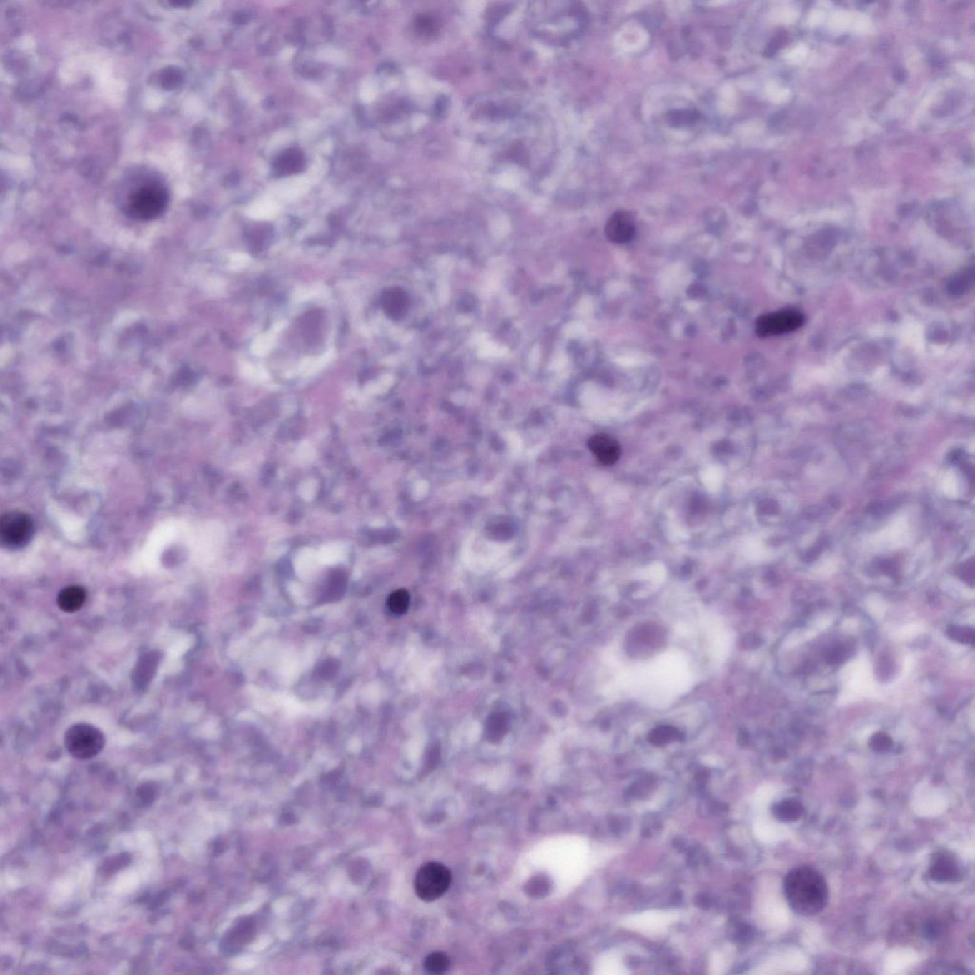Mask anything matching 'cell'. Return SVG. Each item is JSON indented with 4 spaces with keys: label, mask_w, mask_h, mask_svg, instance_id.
<instances>
[{
    "label": "cell",
    "mask_w": 975,
    "mask_h": 975,
    "mask_svg": "<svg viewBox=\"0 0 975 975\" xmlns=\"http://www.w3.org/2000/svg\"><path fill=\"white\" fill-rule=\"evenodd\" d=\"M449 959L442 953L430 954L425 960V969L429 973L440 974L449 968Z\"/></svg>",
    "instance_id": "e0dca14e"
},
{
    "label": "cell",
    "mask_w": 975,
    "mask_h": 975,
    "mask_svg": "<svg viewBox=\"0 0 975 975\" xmlns=\"http://www.w3.org/2000/svg\"><path fill=\"white\" fill-rule=\"evenodd\" d=\"M846 653H847V652H846L845 647L839 645V646L833 647V649L828 650L827 655H826V660H827L828 664L842 663V662L845 660Z\"/></svg>",
    "instance_id": "44dd1931"
},
{
    "label": "cell",
    "mask_w": 975,
    "mask_h": 975,
    "mask_svg": "<svg viewBox=\"0 0 975 975\" xmlns=\"http://www.w3.org/2000/svg\"><path fill=\"white\" fill-rule=\"evenodd\" d=\"M588 446L599 462L610 466L621 457L620 444L607 435H595L590 438Z\"/></svg>",
    "instance_id": "9c48e42d"
},
{
    "label": "cell",
    "mask_w": 975,
    "mask_h": 975,
    "mask_svg": "<svg viewBox=\"0 0 975 975\" xmlns=\"http://www.w3.org/2000/svg\"><path fill=\"white\" fill-rule=\"evenodd\" d=\"M451 882L452 873L446 866L437 862L427 863L415 876V894L423 901H435L447 893Z\"/></svg>",
    "instance_id": "7a4b0ae2"
},
{
    "label": "cell",
    "mask_w": 975,
    "mask_h": 975,
    "mask_svg": "<svg viewBox=\"0 0 975 975\" xmlns=\"http://www.w3.org/2000/svg\"><path fill=\"white\" fill-rule=\"evenodd\" d=\"M168 194L159 185H146L137 189L129 199V212L140 219H152L165 210Z\"/></svg>",
    "instance_id": "277c9868"
},
{
    "label": "cell",
    "mask_w": 975,
    "mask_h": 975,
    "mask_svg": "<svg viewBox=\"0 0 975 975\" xmlns=\"http://www.w3.org/2000/svg\"><path fill=\"white\" fill-rule=\"evenodd\" d=\"M33 528V522L26 513L16 510L6 513L0 521L2 544L13 549L24 546L30 540Z\"/></svg>",
    "instance_id": "5b68a950"
},
{
    "label": "cell",
    "mask_w": 975,
    "mask_h": 975,
    "mask_svg": "<svg viewBox=\"0 0 975 975\" xmlns=\"http://www.w3.org/2000/svg\"><path fill=\"white\" fill-rule=\"evenodd\" d=\"M922 933L925 939L930 940L939 939L942 934L941 923L937 921L936 919L928 920V921L925 922V924L923 925Z\"/></svg>",
    "instance_id": "ffe728a7"
},
{
    "label": "cell",
    "mask_w": 975,
    "mask_h": 975,
    "mask_svg": "<svg viewBox=\"0 0 975 975\" xmlns=\"http://www.w3.org/2000/svg\"><path fill=\"white\" fill-rule=\"evenodd\" d=\"M410 595L406 590H398L392 593L388 600L390 610L395 615H403L408 610Z\"/></svg>",
    "instance_id": "9a60e30c"
},
{
    "label": "cell",
    "mask_w": 975,
    "mask_h": 975,
    "mask_svg": "<svg viewBox=\"0 0 975 975\" xmlns=\"http://www.w3.org/2000/svg\"><path fill=\"white\" fill-rule=\"evenodd\" d=\"M947 635L951 640L964 645L974 643V630L971 627L951 626L948 628Z\"/></svg>",
    "instance_id": "ac0fdd59"
},
{
    "label": "cell",
    "mask_w": 975,
    "mask_h": 975,
    "mask_svg": "<svg viewBox=\"0 0 975 975\" xmlns=\"http://www.w3.org/2000/svg\"><path fill=\"white\" fill-rule=\"evenodd\" d=\"M929 876L936 882L953 883L959 881L961 871L951 853L941 851L934 854Z\"/></svg>",
    "instance_id": "ba28073f"
},
{
    "label": "cell",
    "mask_w": 975,
    "mask_h": 975,
    "mask_svg": "<svg viewBox=\"0 0 975 975\" xmlns=\"http://www.w3.org/2000/svg\"><path fill=\"white\" fill-rule=\"evenodd\" d=\"M805 322L804 315L786 310L761 315L756 320V332L760 337H774L796 331Z\"/></svg>",
    "instance_id": "8992f818"
},
{
    "label": "cell",
    "mask_w": 975,
    "mask_h": 975,
    "mask_svg": "<svg viewBox=\"0 0 975 975\" xmlns=\"http://www.w3.org/2000/svg\"><path fill=\"white\" fill-rule=\"evenodd\" d=\"M786 897L791 908L804 916H816L828 901V888L822 874L810 866L791 870L784 882Z\"/></svg>",
    "instance_id": "6da1fadb"
},
{
    "label": "cell",
    "mask_w": 975,
    "mask_h": 975,
    "mask_svg": "<svg viewBox=\"0 0 975 975\" xmlns=\"http://www.w3.org/2000/svg\"><path fill=\"white\" fill-rule=\"evenodd\" d=\"M506 731L507 721L503 715L498 713V715L490 716L487 726L488 737L490 739L493 740V741L500 739Z\"/></svg>",
    "instance_id": "2e32d148"
},
{
    "label": "cell",
    "mask_w": 975,
    "mask_h": 975,
    "mask_svg": "<svg viewBox=\"0 0 975 975\" xmlns=\"http://www.w3.org/2000/svg\"><path fill=\"white\" fill-rule=\"evenodd\" d=\"M303 165L302 156L300 152H287L278 159L277 168L284 172H297Z\"/></svg>",
    "instance_id": "5bb4252c"
},
{
    "label": "cell",
    "mask_w": 975,
    "mask_h": 975,
    "mask_svg": "<svg viewBox=\"0 0 975 975\" xmlns=\"http://www.w3.org/2000/svg\"><path fill=\"white\" fill-rule=\"evenodd\" d=\"M870 747L876 753H884L893 747V739L889 734L879 731L871 736Z\"/></svg>",
    "instance_id": "d6986e66"
},
{
    "label": "cell",
    "mask_w": 975,
    "mask_h": 975,
    "mask_svg": "<svg viewBox=\"0 0 975 975\" xmlns=\"http://www.w3.org/2000/svg\"><path fill=\"white\" fill-rule=\"evenodd\" d=\"M159 653H147L142 658H140L136 673H134V683L137 685V687L144 688L146 684L150 683L151 679L156 673L157 666H159Z\"/></svg>",
    "instance_id": "7c38bea8"
},
{
    "label": "cell",
    "mask_w": 975,
    "mask_h": 975,
    "mask_svg": "<svg viewBox=\"0 0 975 975\" xmlns=\"http://www.w3.org/2000/svg\"><path fill=\"white\" fill-rule=\"evenodd\" d=\"M635 220L627 212L613 214L605 228L607 239L616 244L630 242L635 236Z\"/></svg>",
    "instance_id": "52a82bcc"
},
{
    "label": "cell",
    "mask_w": 975,
    "mask_h": 975,
    "mask_svg": "<svg viewBox=\"0 0 975 975\" xmlns=\"http://www.w3.org/2000/svg\"><path fill=\"white\" fill-rule=\"evenodd\" d=\"M65 746L74 758H94L105 746L104 734L93 725L74 724L65 733Z\"/></svg>",
    "instance_id": "3957f363"
},
{
    "label": "cell",
    "mask_w": 975,
    "mask_h": 975,
    "mask_svg": "<svg viewBox=\"0 0 975 975\" xmlns=\"http://www.w3.org/2000/svg\"><path fill=\"white\" fill-rule=\"evenodd\" d=\"M803 814H804V807L798 800H783L774 807V816L782 822H796L801 818Z\"/></svg>",
    "instance_id": "4fadbf2b"
},
{
    "label": "cell",
    "mask_w": 975,
    "mask_h": 975,
    "mask_svg": "<svg viewBox=\"0 0 975 975\" xmlns=\"http://www.w3.org/2000/svg\"><path fill=\"white\" fill-rule=\"evenodd\" d=\"M382 307L387 315L394 320L405 315L409 308V298L402 289L394 288L384 292Z\"/></svg>",
    "instance_id": "30bf717a"
},
{
    "label": "cell",
    "mask_w": 975,
    "mask_h": 975,
    "mask_svg": "<svg viewBox=\"0 0 975 975\" xmlns=\"http://www.w3.org/2000/svg\"><path fill=\"white\" fill-rule=\"evenodd\" d=\"M87 593L81 586H69L63 589L57 596V604L64 613H73L84 606Z\"/></svg>",
    "instance_id": "8fae6325"
}]
</instances>
